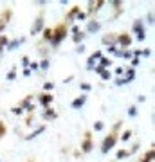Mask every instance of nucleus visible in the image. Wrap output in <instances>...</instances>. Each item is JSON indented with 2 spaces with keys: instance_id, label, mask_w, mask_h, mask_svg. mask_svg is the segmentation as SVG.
Listing matches in <instances>:
<instances>
[{
  "instance_id": "f257e3e1",
  "label": "nucleus",
  "mask_w": 155,
  "mask_h": 162,
  "mask_svg": "<svg viewBox=\"0 0 155 162\" xmlns=\"http://www.w3.org/2000/svg\"><path fill=\"white\" fill-rule=\"evenodd\" d=\"M121 128H123V121L119 119V121H116L114 124H112L110 132H108V135L103 139V142H101V153H110L112 148H116V144H117L119 140V133H121Z\"/></svg>"
},
{
  "instance_id": "f03ea898",
  "label": "nucleus",
  "mask_w": 155,
  "mask_h": 162,
  "mask_svg": "<svg viewBox=\"0 0 155 162\" xmlns=\"http://www.w3.org/2000/svg\"><path fill=\"white\" fill-rule=\"evenodd\" d=\"M69 36V25L65 22H58L56 27H52V40H51V49H56L63 40H67Z\"/></svg>"
},
{
  "instance_id": "7ed1b4c3",
  "label": "nucleus",
  "mask_w": 155,
  "mask_h": 162,
  "mask_svg": "<svg viewBox=\"0 0 155 162\" xmlns=\"http://www.w3.org/2000/svg\"><path fill=\"white\" fill-rule=\"evenodd\" d=\"M132 31H133V34H135L137 42H144L146 40V25H144V20H141V18L133 20Z\"/></svg>"
},
{
  "instance_id": "20e7f679",
  "label": "nucleus",
  "mask_w": 155,
  "mask_h": 162,
  "mask_svg": "<svg viewBox=\"0 0 155 162\" xmlns=\"http://www.w3.org/2000/svg\"><path fill=\"white\" fill-rule=\"evenodd\" d=\"M44 29H45V13L44 11H40L38 16L33 20V23H31V34L36 36V34H40Z\"/></svg>"
},
{
  "instance_id": "39448f33",
  "label": "nucleus",
  "mask_w": 155,
  "mask_h": 162,
  "mask_svg": "<svg viewBox=\"0 0 155 162\" xmlns=\"http://www.w3.org/2000/svg\"><path fill=\"white\" fill-rule=\"evenodd\" d=\"M105 4H106L105 0H90L89 6H87V16H90V18H96V15L105 8Z\"/></svg>"
},
{
  "instance_id": "423d86ee",
  "label": "nucleus",
  "mask_w": 155,
  "mask_h": 162,
  "mask_svg": "<svg viewBox=\"0 0 155 162\" xmlns=\"http://www.w3.org/2000/svg\"><path fill=\"white\" fill-rule=\"evenodd\" d=\"M81 149H80V153L81 155H87V153H90L92 149H94V140H92V132L90 130H87L85 132V137H83V140H81Z\"/></svg>"
},
{
  "instance_id": "0eeeda50",
  "label": "nucleus",
  "mask_w": 155,
  "mask_h": 162,
  "mask_svg": "<svg viewBox=\"0 0 155 162\" xmlns=\"http://www.w3.org/2000/svg\"><path fill=\"white\" fill-rule=\"evenodd\" d=\"M132 43H133V38H132L130 33H125V31H123V33H119V34H117V45H119V49H121V51L130 49Z\"/></svg>"
},
{
  "instance_id": "6e6552de",
  "label": "nucleus",
  "mask_w": 155,
  "mask_h": 162,
  "mask_svg": "<svg viewBox=\"0 0 155 162\" xmlns=\"http://www.w3.org/2000/svg\"><path fill=\"white\" fill-rule=\"evenodd\" d=\"M11 18H13V9L11 8H6L0 13V34H4L6 27H8L9 22H11Z\"/></svg>"
},
{
  "instance_id": "1a4fd4ad",
  "label": "nucleus",
  "mask_w": 155,
  "mask_h": 162,
  "mask_svg": "<svg viewBox=\"0 0 155 162\" xmlns=\"http://www.w3.org/2000/svg\"><path fill=\"white\" fill-rule=\"evenodd\" d=\"M18 106L22 108L23 112H29V114H34V108H36V104H34V96L33 94H29V96H25L18 103Z\"/></svg>"
},
{
  "instance_id": "9d476101",
  "label": "nucleus",
  "mask_w": 155,
  "mask_h": 162,
  "mask_svg": "<svg viewBox=\"0 0 155 162\" xmlns=\"http://www.w3.org/2000/svg\"><path fill=\"white\" fill-rule=\"evenodd\" d=\"M101 27H103V23L99 22L97 18H89L85 34H97V33H101Z\"/></svg>"
},
{
  "instance_id": "9b49d317",
  "label": "nucleus",
  "mask_w": 155,
  "mask_h": 162,
  "mask_svg": "<svg viewBox=\"0 0 155 162\" xmlns=\"http://www.w3.org/2000/svg\"><path fill=\"white\" fill-rule=\"evenodd\" d=\"M34 99H36V103L40 104L42 108H49L52 104V101H54V96H52V94H47V92H40Z\"/></svg>"
},
{
  "instance_id": "f8f14e48",
  "label": "nucleus",
  "mask_w": 155,
  "mask_h": 162,
  "mask_svg": "<svg viewBox=\"0 0 155 162\" xmlns=\"http://www.w3.org/2000/svg\"><path fill=\"white\" fill-rule=\"evenodd\" d=\"M101 43H103L106 49L117 47V33H105L103 36H101Z\"/></svg>"
},
{
  "instance_id": "ddd939ff",
  "label": "nucleus",
  "mask_w": 155,
  "mask_h": 162,
  "mask_svg": "<svg viewBox=\"0 0 155 162\" xmlns=\"http://www.w3.org/2000/svg\"><path fill=\"white\" fill-rule=\"evenodd\" d=\"M70 34H72V42H74V45H81V43H83V40L87 38L85 31H81L80 27H78V25H74V27H72Z\"/></svg>"
},
{
  "instance_id": "4468645a",
  "label": "nucleus",
  "mask_w": 155,
  "mask_h": 162,
  "mask_svg": "<svg viewBox=\"0 0 155 162\" xmlns=\"http://www.w3.org/2000/svg\"><path fill=\"white\" fill-rule=\"evenodd\" d=\"M80 11H81V8H80L78 4H74L72 8H70V9H69V11H67V15H65V20H63V22H65L67 25H69V23H72L74 20H76V16H78V13H80Z\"/></svg>"
},
{
  "instance_id": "2eb2a0df",
  "label": "nucleus",
  "mask_w": 155,
  "mask_h": 162,
  "mask_svg": "<svg viewBox=\"0 0 155 162\" xmlns=\"http://www.w3.org/2000/svg\"><path fill=\"white\" fill-rule=\"evenodd\" d=\"M85 103H87V94H81V96L74 97L72 101H70V108H74V110H81L83 106H85Z\"/></svg>"
},
{
  "instance_id": "dca6fc26",
  "label": "nucleus",
  "mask_w": 155,
  "mask_h": 162,
  "mask_svg": "<svg viewBox=\"0 0 155 162\" xmlns=\"http://www.w3.org/2000/svg\"><path fill=\"white\" fill-rule=\"evenodd\" d=\"M42 119L54 121V119H58V112L54 110L52 106H49V108H44V110H42Z\"/></svg>"
},
{
  "instance_id": "f3484780",
  "label": "nucleus",
  "mask_w": 155,
  "mask_h": 162,
  "mask_svg": "<svg viewBox=\"0 0 155 162\" xmlns=\"http://www.w3.org/2000/svg\"><path fill=\"white\" fill-rule=\"evenodd\" d=\"M106 4L112 6V9H114V18H112V20H116L117 15L123 13V2H121V0H112V2H106Z\"/></svg>"
},
{
  "instance_id": "a211bd4d",
  "label": "nucleus",
  "mask_w": 155,
  "mask_h": 162,
  "mask_svg": "<svg viewBox=\"0 0 155 162\" xmlns=\"http://www.w3.org/2000/svg\"><path fill=\"white\" fill-rule=\"evenodd\" d=\"M22 43H25V36H22V38H15V40H9V43H8V51H15V49H18Z\"/></svg>"
},
{
  "instance_id": "6ab92c4d",
  "label": "nucleus",
  "mask_w": 155,
  "mask_h": 162,
  "mask_svg": "<svg viewBox=\"0 0 155 162\" xmlns=\"http://www.w3.org/2000/svg\"><path fill=\"white\" fill-rule=\"evenodd\" d=\"M153 157H155V149H153V144L148 148V151L142 155V159L139 162H153Z\"/></svg>"
},
{
  "instance_id": "aec40b11",
  "label": "nucleus",
  "mask_w": 155,
  "mask_h": 162,
  "mask_svg": "<svg viewBox=\"0 0 155 162\" xmlns=\"http://www.w3.org/2000/svg\"><path fill=\"white\" fill-rule=\"evenodd\" d=\"M45 130H47V128H45L44 124H42V126H38V128L34 130V132H33V133H29V135H25L23 139H25V140H33V139H36L38 135H42V133H44Z\"/></svg>"
},
{
  "instance_id": "412c9836",
  "label": "nucleus",
  "mask_w": 155,
  "mask_h": 162,
  "mask_svg": "<svg viewBox=\"0 0 155 162\" xmlns=\"http://www.w3.org/2000/svg\"><path fill=\"white\" fill-rule=\"evenodd\" d=\"M49 52H51V49H49V47H45V42H40V43H38V54L42 56V59L49 58Z\"/></svg>"
},
{
  "instance_id": "4be33fe9",
  "label": "nucleus",
  "mask_w": 155,
  "mask_h": 162,
  "mask_svg": "<svg viewBox=\"0 0 155 162\" xmlns=\"http://www.w3.org/2000/svg\"><path fill=\"white\" fill-rule=\"evenodd\" d=\"M123 78L126 79V83H132V81L135 79V68H132V67L125 68V74H123Z\"/></svg>"
},
{
  "instance_id": "5701e85b",
  "label": "nucleus",
  "mask_w": 155,
  "mask_h": 162,
  "mask_svg": "<svg viewBox=\"0 0 155 162\" xmlns=\"http://www.w3.org/2000/svg\"><path fill=\"white\" fill-rule=\"evenodd\" d=\"M51 40H52V27H45V29L42 31V42L51 43Z\"/></svg>"
},
{
  "instance_id": "b1692460",
  "label": "nucleus",
  "mask_w": 155,
  "mask_h": 162,
  "mask_svg": "<svg viewBox=\"0 0 155 162\" xmlns=\"http://www.w3.org/2000/svg\"><path fill=\"white\" fill-rule=\"evenodd\" d=\"M38 67H40V70H42V72L49 70V67H51V59H49V58L40 59V61H38Z\"/></svg>"
},
{
  "instance_id": "393cba45",
  "label": "nucleus",
  "mask_w": 155,
  "mask_h": 162,
  "mask_svg": "<svg viewBox=\"0 0 155 162\" xmlns=\"http://www.w3.org/2000/svg\"><path fill=\"white\" fill-rule=\"evenodd\" d=\"M97 67H101V68H108V67H112V59L101 56V58H99V61H97Z\"/></svg>"
},
{
  "instance_id": "a878e982",
  "label": "nucleus",
  "mask_w": 155,
  "mask_h": 162,
  "mask_svg": "<svg viewBox=\"0 0 155 162\" xmlns=\"http://www.w3.org/2000/svg\"><path fill=\"white\" fill-rule=\"evenodd\" d=\"M130 155H128V149H125V148H119L117 153H116V159L117 160H123V159H128Z\"/></svg>"
},
{
  "instance_id": "bb28decb",
  "label": "nucleus",
  "mask_w": 155,
  "mask_h": 162,
  "mask_svg": "<svg viewBox=\"0 0 155 162\" xmlns=\"http://www.w3.org/2000/svg\"><path fill=\"white\" fill-rule=\"evenodd\" d=\"M132 135H133V132H132V130H125V132L121 133L119 140H121V142H128V140L132 139Z\"/></svg>"
},
{
  "instance_id": "cd10ccee",
  "label": "nucleus",
  "mask_w": 155,
  "mask_h": 162,
  "mask_svg": "<svg viewBox=\"0 0 155 162\" xmlns=\"http://www.w3.org/2000/svg\"><path fill=\"white\" fill-rule=\"evenodd\" d=\"M6 79H8V81H15V79H16V65H13V67H11V70L8 72Z\"/></svg>"
},
{
  "instance_id": "c85d7f7f",
  "label": "nucleus",
  "mask_w": 155,
  "mask_h": 162,
  "mask_svg": "<svg viewBox=\"0 0 155 162\" xmlns=\"http://www.w3.org/2000/svg\"><path fill=\"white\" fill-rule=\"evenodd\" d=\"M96 65H97L96 59L89 58V59H87V63H85V68H87V70H94V68H96Z\"/></svg>"
},
{
  "instance_id": "c756f323",
  "label": "nucleus",
  "mask_w": 155,
  "mask_h": 162,
  "mask_svg": "<svg viewBox=\"0 0 155 162\" xmlns=\"http://www.w3.org/2000/svg\"><path fill=\"white\" fill-rule=\"evenodd\" d=\"M80 90H83L85 94H89L90 90H92V85H90V83H87V81H81V83H80Z\"/></svg>"
},
{
  "instance_id": "7c9ffc66",
  "label": "nucleus",
  "mask_w": 155,
  "mask_h": 162,
  "mask_svg": "<svg viewBox=\"0 0 155 162\" xmlns=\"http://www.w3.org/2000/svg\"><path fill=\"white\" fill-rule=\"evenodd\" d=\"M139 148H141V142H139V140H135V142H133L132 146H130V149H128V155L137 153V151H139Z\"/></svg>"
},
{
  "instance_id": "2f4dec72",
  "label": "nucleus",
  "mask_w": 155,
  "mask_h": 162,
  "mask_svg": "<svg viewBox=\"0 0 155 162\" xmlns=\"http://www.w3.org/2000/svg\"><path fill=\"white\" fill-rule=\"evenodd\" d=\"M99 78H101L103 81L112 79V74H110V70H108V68H103V70H101V74H99Z\"/></svg>"
},
{
  "instance_id": "473e14b6",
  "label": "nucleus",
  "mask_w": 155,
  "mask_h": 162,
  "mask_svg": "<svg viewBox=\"0 0 155 162\" xmlns=\"http://www.w3.org/2000/svg\"><path fill=\"white\" fill-rule=\"evenodd\" d=\"M137 114H139V110H137V106H135V104H132V106H128V115H130V117H137Z\"/></svg>"
},
{
  "instance_id": "72a5a7b5",
  "label": "nucleus",
  "mask_w": 155,
  "mask_h": 162,
  "mask_svg": "<svg viewBox=\"0 0 155 162\" xmlns=\"http://www.w3.org/2000/svg\"><path fill=\"white\" fill-rule=\"evenodd\" d=\"M103 130H105V123L101 119L96 121V123H94V132H103Z\"/></svg>"
},
{
  "instance_id": "f704fd0d",
  "label": "nucleus",
  "mask_w": 155,
  "mask_h": 162,
  "mask_svg": "<svg viewBox=\"0 0 155 162\" xmlns=\"http://www.w3.org/2000/svg\"><path fill=\"white\" fill-rule=\"evenodd\" d=\"M52 89H54V83H52V81H45V83H44V92L51 94Z\"/></svg>"
},
{
  "instance_id": "c9c22d12",
  "label": "nucleus",
  "mask_w": 155,
  "mask_h": 162,
  "mask_svg": "<svg viewBox=\"0 0 155 162\" xmlns=\"http://www.w3.org/2000/svg\"><path fill=\"white\" fill-rule=\"evenodd\" d=\"M8 43H9V38L6 34H0V47L4 49V47H8Z\"/></svg>"
},
{
  "instance_id": "e433bc0d",
  "label": "nucleus",
  "mask_w": 155,
  "mask_h": 162,
  "mask_svg": "<svg viewBox=\"0 0 155 162\" xmlns=\"http://www.w3.org/2000/svg\"><path fill=\"white\" fill-rule=\"evenodd\" d=\"M146 23H148V25H153V9H152V11H148V15H146Z\"/></svg>"
},
{
  "instance_id": "4c0bfd02",
  "label": "nucleus",
  "mask_w": 155,
  "mask_h": 162,
  "mask_svg": "<svg viewBox=\"0 0 155 162\" xmlns=\"http://www.w3.org/2000/svg\"><path fill=\"white\" fill-rule=\"evenodd\" d=\"M6 133H8V126L0 121V139H2V137H6Z\"/></svg>"
},
{
  "instance_id": "58836bf2",
  "label": "nucleus",
  "mask_w": 155,
  "mask_h": 162,
  "mask_svg": "<svg viewBox=\"0 0 155 162\" xmlns=\"http://www.w3.org/2000/svg\"><path fill=\"white\" fill-rule=\"evenodd\" d=\"M101 56H103V52L99 51V49H97V51H94L92 54H90V58H92V59H96V61H99V58H101Z\"/></svg>"
},
{
  "instance_id": "ea45409f",
  "label": "nucleus",
  "mask_w": 155,
  "mask_h": 162,
  "mask_svg": "<svg viewBox=\"0 0 155 162\" xmlns=\"http://www.w3.org/2000/svg\"><path fill=\"white\" fill-rule=\"evenodd\" d=\"M29 70H31V72H36V70H40L38 61H31V63H29Z\"/></svg>"
},
{
  "instance_id": "a19ab883",
  "label": "nucleus",
  "mask_w": 155,
  "mask_h": 162,
  "mask_svg": "<svg viewBox=\"0 0 155 162\" xmlns=\"http://www.w3.org/2000/svg\"><path fill=\"white\" fill-rule=\"evenodd\" d=\"M33 121H34V114H27V117H25V126H31Z\"/></svg>"
},
{
  "instance_id": "79ce46f5",
  "label": "nucleus",
  "mask_w": 155,
  "mask_h": 162,
  "mask_svg": "<svg viewBox=\"0 0 155 162\" xmlns=\"http://www.w3.org/2000/svg\"><path fill=\"white\" fill-rule=\"evenodd\" d=\"M76 20H89V16H87V13H85V11H80V13H78V16H76Z\"/></svg>"
},
{
  "instance_id": "37998d69",
  "label": "nucleus",
  "mask_w": 155,
  "mask_h": 162,
  "mask_svg": "<svg viewBox=\"0 0 155 162\" xmlns=\"http://www.w3.org/2000/svg\"><path fill=\"white\" fill-rule=\"evenodd\" d=\"M141 56H144V58H150V56H152V49H150V47L142 49V51H141Z\"/></svg>"
},
{
  "instance_id": "c03bdc74",
  "label": "nucleus",
  "mask_w": 155,
  "mask_h": 162,
  "mask_svg": "<svg viewBox=\"0 0 155 162\" xmlns=\"http://www.w3.org/2000/svg\"><path fill=\"white\" fill-rule=\"evenodd\" d=\"M11 112H13L15 115H22V114H23V110L18 106V104H16V106H13V108H11Z\"/></svg>"
},
{
  "instance_id": "a18cd8bd",
  "label": "nucleus",
  "mask_w": 155,
  "mask_h": 162,
  "mask_svg": "<svg viewBox=\"0 0 155 162\" xmlns=\"http://www.w3.org/2000/svg\"><path fill=\"white\" fill-rule=\"evenodd\" d=\"M25 68H29V63H31V59H29V56H22V61H20Z\"/></svg>"
},
{
  "instance_id": "49530a36",
  "label": "nucleus",
  "mask_w": 155,
  "mask_h": 162,
  "mask_svg": "<svg viewBox=\"0 0 155 162\" xmlns=\"http://www.w3.org/2000/svg\"><path fill=\"white\" fill-rule=\"evenodd\" d=\"M123 74H125V67H116V76H119V78H123Z\"/></svg>"
},
{
  "instance_id": "de8ad7c7",
  "label": "nucleus",
  "mask_w": 155,
  "mask_h": 162,
  "mask_svg": "<svg viewBox=\"0 0 155 162\" xmlns=\"http://www.w3.org/2000/svg\"><path fill=\"white\" fill-rule=\"evenodd\" d=\"M87 51V47H85V45H76V54H83V52Z\"/></svg>"
},
{
  "instance_id": "09e8293b",
  "label": "nucleus",
  "mask_w": 155,
  "mask_h": 162,
  "mask_svg": "<svg viewBox=\"0 0 155 162\" xmlns=\"http://www.w3.org/2000/svg\"><path fill=\"white\" fill-rule=\"evenodd\" d=\"M139 63H141V58H132V59H130V65H132V68H135Z\"/></svg>"
},
{
  "instance_id": "8fccbe9b",
  "label": "nucleus",
  "mask_w": 155,
  "mask_h": 162,
  "mask_svg": "<svg viewBox=\"0 0 155 162\" xmlns=\"http://www.w3.org/2000/svg\"><path fill=\"white\" fill-rule=\"evenodd\" d=\"M33 4H36V6H40V8H44L47 2H45V0H38V2H33Z\"/></svg>"
},
{
  "instance_id": "3c124183",
  "label": "nucleus",
  "mask_w": 155,
  "mask_h": 162,
  "mask_svg": "<svg viewBox=\"0 0 155 162\" xmlns=\"http://www.w3.org/2000/svg\"><path fill=\"white\" fill-rule=\"evenodd\" d=\"M22 76H23V78H27V76H31V70H29V68H23Z\"/></svg>"
},
{
  "instance_id": "603ef678",
  "label": "nucleus",
  "mask_w": 155,
  "mask_h": 162,
  "mask_svg": "<svg viewBox=\"0 0 155 162\" xmlns=\"http://www.w3.org/2000/svg\"><path fill=\"white\" fill-rule=\"evenodd\" d=\"M137 101H139V103H144V101H146V96H139L137 97Z\"/></svg>"
},
{
  "instance_id": "864d4df0",
  "label": "nucleus",
  "mask_w": 155,
  "mask_h": 162,
  "mask_svg": "<svg viewBox=\"0 0 155 162\" xmlns=\"http://www.w3.org/2000/svg\"><path fill=\"white\" fill-rule=\"evenodd\" d=\"M72 79H74V76H69V78H65V83H70Z\"/></svg>"
},
{
  "instance_id": "5fc2aeb1",
  "label": "nucleus",
  "mask_w": 155,
  "mask_h": 162,
  "mask_svg": "<svg viewBox=\"0 0 155 162\" xmlns=\"http://www.w3.org/2000/svg\"><path fill=\"white\" fill-rule=\"evenodd\" d=\"M2 52H4V49H2V47H0V54H2Z\"/></svg>"
},
{
  "instance_id": "6e6d98bb",
  "label": "nucleus",
  "mask_w": 155,
  "mask_h": 162,
  "mask_svg": "<svg viewBox=\"0 0 155 162\" xmlns=\"http://www.w3.org/2000/svg\"><path fill=\"white\" fill-rule=\"evenodd\" d=\"M27 162H34V160H33V159H29V160H27Z\"/></svg>"
},
{
  "instance_id": "4d7b16f0",
  "label": "nucleus",
  "mask_w": 155,
  "mask_h": 162,
  "mask_svg": "<svg viewBox=\"0 0 155 162\" xmlns=\"http://www.w3.org/2000/svg\"><path fill=\"white\" fill-rule=\"evenodd\" d=\"M110 162H117V160H110Z\"/></svg>"
},
{
  "instance_id": "13d9d810",
  "label": "nucleus",
  "mask_w": 155,
  "mask_h": 162,
  "mask_svg": "<svg viewBox=\"0 0 155 162\" xmlns=\"http://www.w3.org/2000/svg\"><path fill=\"white\" fill-rule=\"evenodd\" d=\"M0 162H2V160H0Z\"/></svg>"
}]
</instances>
